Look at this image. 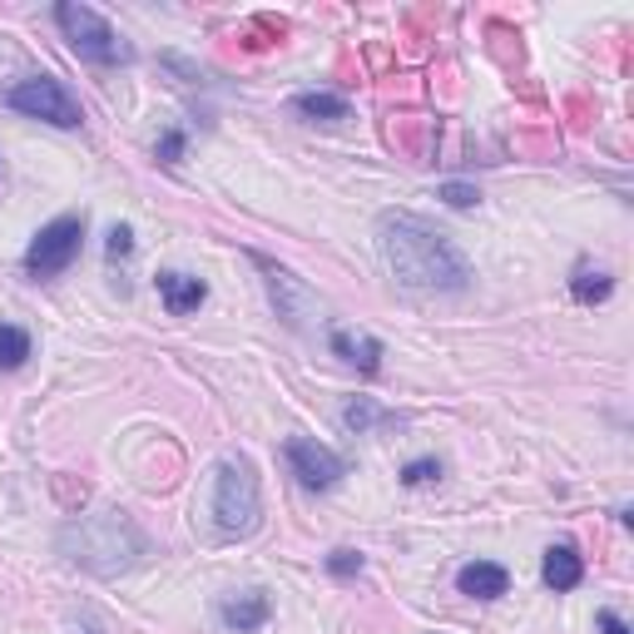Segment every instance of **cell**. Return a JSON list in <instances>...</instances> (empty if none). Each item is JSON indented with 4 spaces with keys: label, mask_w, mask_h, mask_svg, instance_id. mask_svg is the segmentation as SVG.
Returning <instances> with one entry per match:
<instances>
[{
    "label": "cell",
    "mask_w": 634,
    "mask_h": 634,
    "mask_svg": "<svg viewBox=\"0 0 634 634\" xmlns=\"http://www.w3.org/2000/svg\"><path fill=\"white\" fill-rule=\"evenodd\" d=\"M376 248H382V263L406 293H461L471 283V267L466 253L431 228L426 218L402 214V208H386L376 218Z\"/></svg>",
    "instance_id": "1"
},
{
    "label": "cell",
    "mask_w": 634,
    "mask_h": 634,
    "mask_svg": "<svg viewBox=\"0 0 634 634\" xmlns=\"http://www.w3.org/2000/svg\"><path fill=\"white\" fill-rule=\"evenodd\" d=\"M59 550H65V560H75L89 575H119L144 560L149 540L124 511H99V515L69 521L59 531Z\"/></svg>",
    "instance_id": "2"
},
{
    "label": "cell",
    "mask_w": 634,
    "mask_h": 634,
    "mask_svg": "<svg viewBox=\"0 0 634 634\" xmlns=\"http://www.w3.org/2000/svg\"><path fill=\"white\" fill-rule=\"evenodd\" d=\"M214 531L223 540H243L263 525V491H258V476L243 456H223L214 471Z\"/></svg>",
    "instance_id": "3"
},
{
    "label": "cell",
    "mask_w": 634,
    "mask_h": 634,
    "mask_svg": "<svg viewBox=\"0 0 634 634\" xmlns=\"http://www.w3.org/2000/svg\"><path fill=\"white\" fill-rule=\"evenodd\" d=\"M55 25L65 30L69 50H75L79 59H89V65H129V59H134V50L124 45V35H119V30L109 25L99 10H89V6L59 0V6H55Z\"/></svg>",
    "instance_id": "4"
},
{
    "label": "cell",
    "mask_w": 634,
    "mask_h": 634,
    "mask_svg": "<svg viewBox=\"0 0 634 634\" xmlns=\"http://www.w3.org/2000/svg\"><path fill=\"white\" fill-rule=\"evenodd\" d=\"M6 105L15 109V114H25V119H45V124H55V129H79V124H85L79 99L69 95L55 75H30V79H20V85H10Z\"/></svg>",
    "instance_id": "5"
},
{
    "label": "cell",
    "mask_w": 634,
    "mask_h": 634,
    "mask_svg": "<svg viewBox=\"0 0 634 634\" xmlns=\"http://www.w3.org/2000/svg\"><path fill=\"white\" fill-rule=\"evenodd\" d=\"M79 243H85V214L50 218L25 248V273L30 277H59L79 258Z\"/></svg>",
    "instance_id": "6"
},
{
    "label": "cell",
    "mask_w": 634,
    "mask_h": 634,
    "mask_svg": "<svg viewBox=\"0 0 634 634\" xmlns=\"http://www.w3.org/2000/svg\"><path fill=\"white\" fill-rule=\"evenodd\" d=\"M283 456H287V471L297 476V485H303V491H332V485L347 476L342 456H337L332 446L313 441V436H287Z\"/></svg>",
    "instance_id": "7"
},
{
    "label": "cell",
    "mask_w": 634,
    "mask_h": 634,
    "mask_svg": "<svg viewBox=\"0 0 634 634\" xmlns=\"http://www.w3.org/2000/svg\"><path fill=\"white\" fill-rule=\"evenodd\" d=\"M267 620H273L267 590H238V594L218 600V624H223L228 634H253V630H263Z\"/></svg>",
    "instance_id": "8"
},
{
    "label": "cell",
    "mask_w": 634,
    "mask_h": 634,
    "mask_svg": "<svg viewBox=\"0 0 634 634\" xmlns=\"http://www.w3.org/2000/svg\"><path fill=\"white\" fill-rule=\"evenodd\" d=\"M154 287H158V303H164L174 317L198 313V307H204V297H208V283H204V277L178 273V267H164V273L154 277Z\"/></svg>",
    "instance_id": "9"
},
{
    "label": "cell",
    "mask_w": 634,
    "mask_h": 634,
    "mask_svg": "<svg viewBox=\"0 0 634 634\" xmlns=\"http://www.w3.org/2000/svg\"><path fill=\"white\" fill-rule=\"evenodd\" d=\"M456 590H461L466 600H501V594L511 590V570L495 560H471L456 570Z\"/></svg>",
    "instance_id": "10"
},
{
    "label": "cell",
    "mask_w": 634,
    "mask_h": 634,
    "mask_svg": "<svg viewBox=\"0 0 634 634\" xmlns=\"http://www.w3.org/2000/svg\"><path fill=\"white\" fill-rule=\"evenodd\" d=\"M332 352L342 357L347 367H357L362 376L382 372V342L372 332H352V327H332Z\"/></svg>",
    "instance_id": "11"
},
{
    "label": "cell",
    "mask_w": 634,
    "mask_h": 634,
    "mask_svg": "<svg viewBox=\"0 0 634 634\" xmlns=\"http://www.w3.org/2000/svg\"><path fill=\"white\" fill-rule=\"evenodd\" d=\"M540 580L550 584L555 594L575 590V584L584 580V560H580V550H575V545H550V550H545V560H540Z\"/></svg>",
    "instance_id": "12"
},
{
    "label": "cell",
    "mask_w": 634,
    "mask_h": 634,
    "mask_svg": "<svg viewBox=\"0 0 634 634\" xmlns=\"http://www.w3.org/2000/svg\"><path fill=\"white\" fill-rule=\"evenodd\" d=\"M293 109L297 119H307V124H342L347 114H352V105H347L342 95H332V89H307V95H293Z\"/></svg>",
    "instance_id": "13"
},
{
    "label": "cell",
    "mask_w": 634,
    "mask_h": 634,
    "mask_svg": "<svg viewBox=\"0 0 634 634\" xmlns=\"http://www.w3.org/2000/svg\"><path fill=\"white\" fill-rule=\"evenodd\" d=\"M610 293H614L610 267H600V263H590V258H580V263H575V273H570V297H575V303L594 307V303H604Z\"/></svg>",
    "instance_id": "14"
},
{
    "label": "cell",
    "mask_w": 634,
    "mask_h": 634,
    "mask_svg": "<svg viewBox=\"0 0 634 634\" xmlns=\"http://www.w3.org/2000/svg\"><path fill=\"white\" fill-rule=\"evenodd\" d=\"M30 362V332L15 323H0V372H20Z\"/></svg>",
    "instance_id": "15"
},
{
    "label": "cell",
    "mask_w": 634,
    "mask_h": 634,
    "mask_svg": "<svg viewBox=\"0 0 634 634\" xmlns=\"http://www.w3.org/2000/svg\"><path fill=\"white\" fill-rule=\"evenodd\" d=\"M382 422H396L392 412H386V406H376V402H367V396H357V402H347L342 406V426L347 431H372V426H382Z\"/></svg>",
    "instance_id": "16"
},
{
    "label": "cell",
    "mask_w": 634,
    "mask_h": 634,
    "mask_svg": "<svg viewBox=\"0 0 634 634\" xmlns=\"http://www.w3.org/2000/svg\"><path fill=\"white\" fill-rule=\"evenodd\" d=\"M441 476H446V466L436 461V456H416V461H406V466H402V485H412V491H416V485L441 481Z\"/></svg>",
    "instance_id": "17"
},
{
    "label": "cell",
    "mask_w": 634,
    "mask_h": 634,
    "mask_svg": "<svg viewBox=\"0 0 634 634\" xmlns=\"http://www.w3.org/2000/svg\"><path fill=\"white\" fill-rule=\"evenodd\" d=\"M362 550H332L327 555V575H337V580H352V575H362Z\"/></svg>",
    "instance_id": "18"
},
{
    "label": "cell",
    "mask_w": 634,
    "mask_h": 634,
    "mask_svg": "<svg viewBox=\"0 0 634 634\" xmlns=\"http://www.w3.org/2000/svg\"><path fill=\"white\" fill-rule=\"evenodd\" d=\"M134 253V228L129 223H114L109 228V263H119V258Z\"/></svg>",
    "instance_id": "19"
},
{
    "label": "cell",
    "mask_w": 634,
    "mask_h": 634,
    "mask_svg": "<svg viewBox=\"0 0 634 634\" xmlns=\"http://www.w3.org/2000/svg\"><path fill=\"white\" fill-rule=\"evenodd\" d=\"M178 154H184V134H178V129H164V139L154 144V158L158 164H178Z\"/></svg>",
    "instance_id": "20"
},
{
    "label": "cell",
    "mask_w": 634,
    "mask_h": 634,
    "mask_svg": "<svg viewBox=\"0 0 634 634\" xmlns=\"http://www.w3.org/2000/svg\"><path fill=\"white\" fill-rule=\"evenodd\" d=\"M441 198L451 208H476V204H481V194H476L471 184H441Z\"/></svg>",
    "instance_id": "21"
},
{
    "label": "cell",
    "mask_w": 634,
    "mask_h": 634,
    "mask_svg": "<svg viewBox=\"0 0 634 634\" xmlns=\"http://www.w3.org/2000/svg\"><path fill=\"white\" fill-rule=\"evenodd\" d=\"M600 634H630V624H624L614 610H600Z\"/></svg>",
    "instance_id": "22"
},
{
    "label": "cell",
    "mask_w": 634,
    "mask_h": 634,
    "mask_svg": "<svg viewBox=\"0 0 634 634\" xmlns=\"http://www.w3.org/2000/svg\"><path fill=\"white\" fill-rule=\"evenodd\" d=\"M0 174H6V158H0Z\"/></svg>",
    "instance_id": "23"
}]
</instances>
